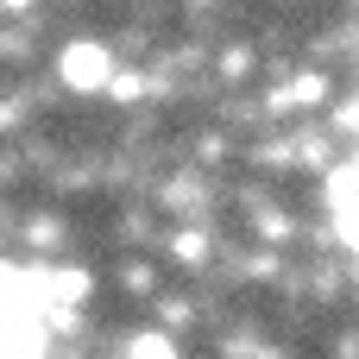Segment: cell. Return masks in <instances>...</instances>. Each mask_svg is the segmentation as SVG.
Here are the masks:
<instances>
[{"mask_svg": "<svg viewBox=\"0 0 359 359\" xmlns=\"http://www.w3.org/2000/svg\"><path fill=\"white\" fill-rule=\"evenodd\" d=\"M126 359H177V347H170L164 334H139V341L126 347Z\"/></svg>", "mask_w": 359, "mask_h": 359, "instance_id": "3", "label": "cell"}, {"mask_svg": "<svg viewBox=\"0 0 359 359\" xmlns=\"http://www.w3.org/2000/svg\"><path fill=\"white\" fill-rule=\"evenodd\" d=\"M0 6H13V13H25V6H32V0H0Z\"/></svg>", "mask_w": 359, "mask_h": 359, "instance_id": "5", "label": "cell"}, {"mask_svg": "<svg viewBox=\"0 0 359 359\" xmlns=\"http://www.w3.org/2000/svg\"><path fill=\"white\" fill-rule=\"evenodd\" d=\"M57 76L69 88H107L114 82V57H107V44H69L57 57Z\"/></svg>", "mask_w": 359, "mask_h": 359, "instance_id": "1", "label": "cell"}, {"mask_svg": "<svg viewBox=\"0 0 359 359\" xmlns=\"http://www.w3.org/2000/svg\"><path fill=\"white\" fill-rule=\"evenodd\" d=\"M0 359H38V341H32V328H25L13 309H0Z\"/></svg>", "mask_w": 359, "mask_h": 359, "instance_id": "2", "label": "cell"}, {"mask_svg": "<svg viewBox=\"0 0 359 359\" xmlns=\"http://www.w3.org/2000/svg\"><path fill=\"white\" fill-rule=\"evenodd\" d=\"M341 240H347V246L359 252V196L347 202V208H341Z\"/></svg>", "mask_w": 359, "mask_h": 359, "instance_id": "4", "label": "cell"}]
</instances>
